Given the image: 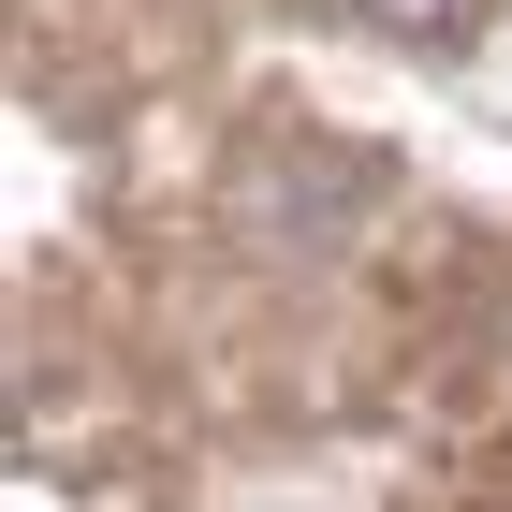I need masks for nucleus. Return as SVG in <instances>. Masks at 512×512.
<instances>
[{"label":"nucleus","mask_w":512,"mask_h":512,"mask_svg":"<svg viewBox=\"0 0 512 512\" xmlns=\"http://www.w3.org/2000/svg\"><path fill=\"white\" fill-rule=\"evenodd\" d=\"M352 15H381V30H469V0H352Z\"/></svg>","instance_id":"nucleus-1"}]
</instances>
